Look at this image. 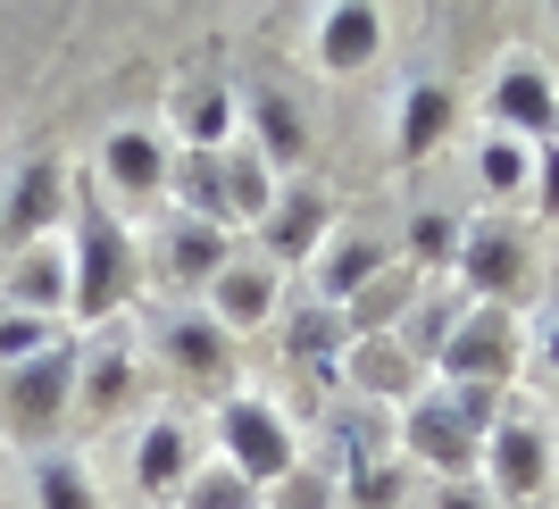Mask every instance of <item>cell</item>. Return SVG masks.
<instances>
[{"mask_svg":"<svg viewBox=\"0 0 559 509\" xmlns=\"http://www.w3.org/2000/svg\"><path fill=\"white\" fill-rule=\"evenodd\" d=\"M68 217H75V242H68L75 293H68V318L109 325L117 309L142 293V251H134V234L117 226V209H109V192H100V176H75Z\"/></svg>","mask_w":559,"mask_h":509,"instance_id":"6da1fadb","label":"cell"},{"mask_svg":"<svg viewBox=\"0 0 559 509\" xmlns=\"http://www.w3.org/2000/svg\"><path fill=\"white\" fill-rule=\"evenodd\" d=\"M75 368H84V351L68 334L50 351H34V359H17V368H0V426L17 442H50L59 417L75 410Z\"/></svg>","mask_w":559,"mask_h":509,"instance_id":"7a4b0ae2","label":"cell"},{"mask_svg":"<svg viewBox=\"0 0 559 509\" xmlns=\"http://www.w3.org/2000/svg\"><path fill=\"white\" fill-rule=\"evenodd\" d=\"M217 460L234 467V476H251L259 493H276L293 467H301V442H293V417L276 410V401H259V393H234L217 401Z\"/></svg>","mask_w":559,"mask_h":509,"instance_id":"3957f363","label":"cell"},{"mask_svg":"<svg viewBox=\"0 0 559 509\" xmlns=\"http://www.w3.org/2000/svg\"><path fill=\"white\" fill-rule=\"evenodd\" d=\"M460 301L476 309H501L526 293V276H535V251H526V226H510V217H476V226H460Z\"/></svg>","mask_w":559,"mask_h":509,"instance_id":"277c9868","label":"cell"},{"mask_svg":"<svg viewBox=\"0 0 559 509\" xmlns=\"http://www.w3.org/2000/svg\"><path fill=\"white\" fill-rule=\"evenodd\" d=\"M159 359L176 384H192V393H210V401H234L242 384H234V334L210 318V309H167L159 318Z\"/></svg>","mask_w":559,"mask_h":509,"instance_id":"5b68a950","label":"cell"},{"mask_svg":"<svg viewBox=\"0 0 559 509\" xmlns=\"http://www.w3.org/2000/svg\"><path fill=\"white\" fill-rule=\"evenodd\" d=\"M401 442H409V460H426L443 485H460V476H476V467H485V435L460 417V401H451L443 384L401 410Z\"/></svg>","mask_w":559,"mask_h":509,"instance_id":"8992f818","label":"cell"},{"mask_svg":"<svg viewBox=\"0 0 559 509\" xmlns=\"http://www.w3.org/2000/svg\"><path fill=\"white\" fill-rule=\"evenodd\" d=\"M443 384H501L510 393V368H518V318L510 309H476L467 301V318L451 325V343H443Z\"/></svg>","mask_w":559,"mask_h":509,"instance_id":"52a82bcc","label":"cell"},{"mask_svg":"<svg viewBox=\"0 0 559 509\" xmlns=\"http://www.w3.org/2000/svg\"><path fill=\"white\" fill-rule=\"evenodd\" d=\"M201 309H210V318L226 325L234 343H242V334H259V325L284 309V268H267L259 251H234V259H226V276L201 293Z\"/></svg>","mask_w":559,"mask_h":509,"instance_id":"ba28073f","label":"cell"},{"mask_svg":"<svg viewBox=\"0 0 559 509\" xmlns=\"http://www.w3.org/2000/svg\"><path fill=\"white\" fill-rule=\"evenodd\" d=\"M326 217H334L326 185H284L276 209L259 217V259H267V268H301V259H318V251H326Z\"/></svg>","mask_w":559,"mask_h":509,"instance_id":"9c48e42d","label":"cell"},{"mask_svg":"<svg viewBox=\"0 0 559 509\" xmlns=\"http://www.w3.org/2000/svg\"><path fill=\"white\" fill-rule=\"evenodd\" d=\"M134 384H142V359H134V343L117 334V325H100L93 343H84V368H75V410L93 417V426H109L126 401H134Z\"/></svg>","mask_w":559,"mask_h":509,"instance_id":"30bf717a","label":"cell"},{"mask_svg":"<svg viewBox=\"0 0 559 509\" xmlns=\"http://www.w3.org/2000/svg\"><path fill=\"white\" fill-rule=\"evenodd\" d=\"M343 384L368 401V410H393V401L409 410V401H418V359L401 351V334H350Z\"/></svg>","mask_w":559,"mask_h":509,"instance_id":"8fae6325","label":"cell"},{"mask_svg":"<svg viewBox=\"0 0 559 509\" xmlns=\"http://www.w3.org/2000/svg\"><path fill=\"white\" fill-rule=\"evenodd\" d=\"M485 467H492V501H535L543 485H551V451H543L535 417H501L485 435Z\"/></svg>","mask_w":559,"mask_h":509,"instance_id":"7c38bea8","label":"cell"},{"mask_svg":"<svg viewBox=\"0 0 559 509\" xmlns=\"http://www.w3.org/2000/svg\"><path fill=\"white\" fill-rule=\"evenodd\" d=\"M9 309H25V318H59L75 293V268H68V234H50V242H25L17 259H9Z\"/></svg>","mask_w":559,"mask_h":509,"instance_id":"4fadbf2b","label":"cell"},{"mask_svg":"<svg viewBox=\"0 0 559 509\" xmlns=\"http://www.w3.org/2000/svg\"><path fill=\"white\" fill-rule=\"evenodd\" d=\"M68 201H75V176L59 159H25V176H17V201H9V217H0V226H9V242H50V234H59V217H68Z\"/></svg>","mask_w":559,"mask_h":509,"instance_id":"5bb4252c","label":"cell"},{"mask_svg":"<svg viewBox=\"0 0 559 509\" xmlns=\"http://www.w3.org/2000/svg\"><path fill=\"white\" fill-rule=\"evenodd\" d=\"M309 268H318V301L343 309L350 293H368V284L393 268V242H376V234H334V242L309 259Z\"/></svg>","mask_w":559,"mask_h":509,"instance_id":"9a60e30c","label":"cell"},{"mask_svg":"<svg viewBox=\"0 0 559 509\" xmlns=\"http://www.w3.org/2000/svg\"><path fill=\"white\" fill-rule=\"evenodd\" d=\"M167 192H176V217H201V226H226L234 234L226 151H176V159H167Z\"/></svg>","mask_w":559,"mask_h":509,"instance_id":"2e32d148","label":"cell"},{"mask_svg":"<svg viewBox=\"0 0 559 509\" xmlns=\"http://www.w3.org/2000/svg\"><path fill=\"white\" fill-rule=\"evenodd\" d=\"M100 192H126V201L167 192V142L142 134V126H117V134L100 142Z\"/></svg>","mask_w":559,"mask_h":509,"instance_id":"e0dca14e","label":"cell"},{"mask_svg":"<svg viewBox=\"0 0 559 509\" xmlns=\"http://www.w3.org/2000/svg\"><path fill=\"white\" fill-rule=\"evenodd\" d=\"M242 109H251V151H259L267 167H301V159H309V117L293 109V93H284V84H259Z\"/></svg>","mask_w":559,"mask_h":509,"instance_id":"ac0fdd59","label":"cell"},{"mask_svg":"<svg viewBox=\"0 0 559 509\" xmlns=\"http://www.w3.org/2000/svg\"><path fill=\"white\" fill-rule=\"evenodd\" d=\"M192 467H201V460H192V435L176 426V417H151L142 442H134V485L151 493V501H176Z\"/></svg>","mask_w":559,"mask_h":509,"instance_id":"d6986e66","label":"cell"},{"mask_svg":"<svg viewBox=\"0 0 559 509\" xmlns=\"http://www.w3.org/2000/svg\"><path fill=\"white\" fill-rule=\"evenodd\" d=\"M226 259H234L226 226H201V217H176V226H167V276L185 284V293H210V284L226 276Z\"/></svg>","mask_w":559,"mask_h":509,"instance_id":"ffe728a7","label":"cell"},{"mask_svg":"<svg viewBox=\"0 0 559 509\" xmlns=\"http://www.w3.org/2000/svg\"><path fill=\"white\" fill-rule=\"evenodd\" d=\"M418 293H426L418 268H409V259H393L368 293H350V301H343V325H350V334H401V318L418 309Z\"/></svg>","mask_w":559,"mask_h":509,"instance_id":"44dd1931","label":"cell"},{"mask_svg":"<svg viewBox=\"0 0 559 509\" xmlns=\"http://www.w3.org/2000/svg\"><path fill=\"white\" fill-rule=\"evenodd\" d=\"M176 134H185V151H234V117H242V100L226 93V84H176Z\"/></svg>","mask_w":559,"mask_h":509,"instance_id":"7402d4cb","label":"cell"},{"mask_svg":"<svg viewBox=\"0 0 559 509\" xmlns=\"http://www.w3.org/2000/svg\"><path fill=\"white\" fill-rule=\"evenodd\" d=\"M284 351H293V368H309L318 384L326 376H343V351H350V325H343V309H293L284 318Z\"/></svg>","mask_w":559,"mask_h":509,"instance_id":"603a6c76","label":"cell"},{"mask_svg":"<svg viewBox=\"0 0 559 509\" xmlns=\"http://www.w3.org/2000/svg\"><path fill=\"white\" fill-rule=\"evenodd\" d=\"M376 43H384V17H376L368 0H343V9H326V17H318V68H334V75L368 68Z\"/></svg>","mask_w":559,"mask_h":509,"instance_id":"cb8c5ba5","label":"cell"},{"mask_svg":"<svg viewBox=\"0 0 559 509\" xmlns=\"http://www.w3.org/2000/svg\"><path fill=\"white\" fill-rule=\"evenodd\" d=\"M492 117H501V134H526V142H535V134H551V126H559V100H551V84H543V75L535 68H510V75H501V84H492Z\"/></svg>","mask_w":559,"mask_h":509,"instance_id":"d4e9b609","label":"cell"},{"mask_svg":"<svg viewBox=\"0 0 559 509\" xmlns=\"http://www.w3.org/2000/svg\"><path fill=\"white\" fill-rule=\"evenodd\" d=\"M451 126H460V100L443 93V84H409V100H401V134H393V151L409 167L426 159V151H435V142L451 134Z\"/></svg>","mask_w":559,"mask_h":509,"instance_id":"484cf974","label":"cell"},{"mask_svg":"<svg viewBox=\"0 0 559 509\" xmlns=\"http://www.w3.org/2000/svg\"><path fill=\"white\" fill-rule=\"evenodd\" d=\"M276 167L259 159L251 142H234L226 151V201H234V226H259V217H267V209H276Z\"/></svg>","mask_w":559,"mask_h":509,"instance_id":"4316f807","label":"cell"},{"mask_svg":"<svg viewBox=\"0 0 559 509\" xmlns=\"http://www.w3.org/2000/svg\"><path fill=\"white\" fill-rule=\"evenodd\" d=\"M467 318V301L460 293H418V309H409V318H401V351H409V359H443V343H451V325Z\"/></svg>","mask_w":559,"mask_h":509,"instance_id":"83f0119b","label":"cell"},{"mask_svg":"<svg viewBox=\"0 0 559 509\" xmlns=\"http://www.w3.org/2000/svg\"><path fill=\"white\" fill-rule=\"evenodd\" d=\"M34 501L43 509H100V493H93V476H84L75 451H43L34 460Z\"/></svg>","mask_w":559,"mask_h":509,"instance_id":"f1b7e54d","label":"cell"},{"mask_svg":"<svg viewBox=\"0 0 559 509\" xmlns=\"http://www.w3.org/2000/svg\"><path fill=\"white\" fill-rule=\"evenodd\" d=\"M176 509H259V485H251V476H234L226 460H210V467H192V476H185Z\"/></svg>","mask_w":559,"mask_h":509,"instance_id":"f546056e","label":"cell"},{"mask_svg":"<svg viewBox=\"0 0 559 509\" xmlns=\"http://www.w3.org/2000/svg\"><path fill=\"white\" fill-rule=\"evenodd\" d=\"M485 192L492 201H510V192H535V151L510 134H492L485 142Z\"/></svg>","mask_w":559,"mask_h":509,"instance_id":"4dcf8cb0","label":"cell"},{"mask_svg":"<svg viewBox=\"0 0 559 509\" xmlns=\"http://www.w3.org/2000/svg\"><path fill=\"white\" fill-rule=\"evenodd\" d=\"M59 343V318H25V309H0V368H17L34 351Z\"/></svg>","mask_w":559,"mask_h":509,"instance_id":"1f68e13d","label":"cell"},{"mask_svg":"<svg viewBox=\"0 0 559 509\" xmlns=\"http://www.w3.org/2000/svg\"><path fill=\"white\" fill-rule=\"evenodd\" d=\"M267 501H276V509H326V501H334V467L301 451V467H293V476L267 493Z\"/></svg>","mask_w":559,"mask_h":509,"instance_id":"d6a6232c","label":"cell"},{"mask_svg":"<svg viewBox=\"0 0 559 509\" xmlns=\"http://www.w3.org/2000/svg\"><path fill=\"white\" fill-rule=\"evenodd\" d=\"M443 259H460V226H451L443 209H426L418 226H409V268L426 276V268H443Z\"/></svg>","mask_w":559,"mask_h":509,"instance_id":"836d02e7","label":"cell"},{"mask_svg":"<svg viewBox=\"0 0 559 509\" xmlns=\"http://www.w3.org/2000/svg\"><path fill=\"white\" fill-rule=\"evenodd\" d=\"M435 509H501V501H492V485H467V476H460V485H443Z\"/></svg>","mask_w":559,"mask_h":509,"instance_id":"e575fe53","label":"cell"},{"mask_svg":"<svg viewBox=\"0 0 559 509\" xmlns=\"http://www.w3.org/2000/svg\"><path fill=\"white\" fill-rule=\"evenodd\" d=\"M535 192H543V209L559 217V151H535Z\"/></svg>","mask_w":559,"mask_h":509,"instance_id":"d590c367","label":"cell"},{"mask_svg":"<svg viewBox=\"0 0 559 509\" xmlns=\"http://www.w3.org/2000/svg\"><path fill=\"white\" fill-rule=\"evenodd\" d=\"M543 359H551V376H559V325H551V334H543Z\"/></svg>","mask_w":559,"mask_h":509,"instance_id":"8d00e7d4","label":"cell"}]
</instances>
